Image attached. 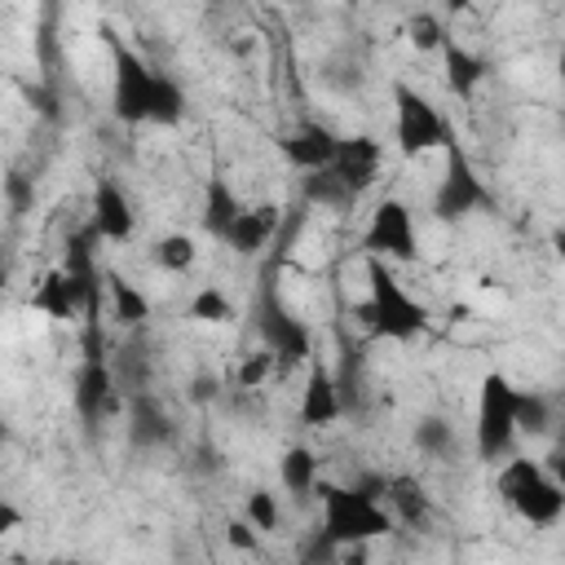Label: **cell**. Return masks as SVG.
Masks as SVG:
<instances>
[{
	"mask_svg": "<svg viewBox=\"0 0 565 565\" xmlns=\"http://www.w3.org/2000/svg\"><path fill=\"white\" fill-rule=\"evenodd\" d=\"M353 486L362 494H371V499H384L388 494V477H380V472H362V477H353Z\"/></svg>",
	"mask_w": 565,
	"mask_h": 565,
	"instance_id": "cell-33",
	"label": "cell"
},
{
	"mask_svg": "<svg viewBox=\"0 0 565 565\" xmlns=\"http://www.w3.org/2000/svg\"><path fill=\"white\" fill-rule=\"evenodd\" d=\"M278 358L265 349V353H252V358H243L238 362V388H260V380L269 375V366H274Z\"/></svg>",
	"mask_w": 565,
	"mask_h": 565,
	"instance_id": "cell-31",
	"label": "cell"
},
{
	"mask_svg": "<svg viewBox=\"0 0 565 565\" xmlns=\"http://www.w3.org/2000/svg\"><path fill=\"white\" fill-rule=\"evenodd\" d=\"M494 490L530 525H556L565 516V486L543 472V459H508L494 472Z\"/></svg>",
	"mask_w": 565,
	"mask_h": 565,
	"instance_id": "cell-4",
	"label": "cell"
},
{
	"mask_svg": "<svg viewBox=\"0 0 565 565\" xmlns=\"http://www.w3.org/2000/svg\"><path fill=\"white\" fill-rule=\"evenodd\" d=\"M477 207H490V190H486V181L477 177L472 159L450 141V146H446V172H441V181H437V190H433V221L459 225V221L472 216Z\"/></svg>",
	"mask_w": 565,
	"mask_h": 565,
	"instance_id": "cell-9",
	"label": "cell"
},
{
	"mask_svg": "<svg viewBox=\"0 0 565 565\" xmlns=\"http://www.w3.org/2000/svg\"><path fill=\"white\" fill-rule=\"evenodd\" d=\"M225 543L238 547V552H256V525H252L247 516L230 521V525H225Z\"/></svg>",
	"mask_w": 565,
	"mask_h": 565,
	"instance_id": "cell-32",
	"label": "cell"
},
{
	"mask_svg": "<svg viewBox=\"0 0 565 565\" xmlns=\"http://www.w3.org/2000/svg\"><path fill=\"white\" fill-rule=\"evenodd\" d=\"M22 521H26V516H22L9 499H0V539H4V534H13V530H22Z\"/></svg>",
	"mask_w": 565,
	"mask_h": 565,
	"instance_id": "cell-35",
	"label": "cell"
},
{
	"mask_svg": "<svg viewBox=\"0 0 565 565\" xmlns=\"http://www.w3.org/2000/svg\"><path fill=\"white\" fill-rule=\"evenodd\" d=\"M300 199L313 207H353L358 190L335 172V168H313L300 177Z\"/></svg>",
	"mask_w": 565,
	"mask_h": 565,
	"instance_id": "cell-20",
	"label": "cell"
},
{
	"mask_svg": "<svg viewBox=\"0 0 565 565\" xmlns=\"http://www.w3.org/2000/svg\"><path fill=\"white\" fill-rule=\"evenodd\" d=\"M102 44L110 49V115L124 128H141L154 124V97H159V75L115 26L102 22Z\"/></svg>",
	"mask_w": 565,
	"mask_h": 565,
	"instance_id": "cell-1",
	"label": "cell"
},
{
	"mask_svg": "<svg viewBox=\"0 0 565 565\" xmlns=\"http://www.w3.org/2000/svg\"><path fill=\"white\" fill-rule=\"evenodd\" d=\"M556 79H561V88H565V49L556 53Z\"/></svg>",
	"mask_w": 565,
	"mask_h": 565,
	"instance_id": "cell-39",
	"label": "cell"
},
{
	"mask_svg": "<svg viewBox=\"0 0 565 565\" xmlns=\"http://www.w3.org/2000/svg\"><path fill=\"white\" fill-rule=\"evenodd\" d=\"M274 225H278V207H274V203H256V207H243V212L234 216V225H230V234H225L221 243H225L234 256H256V252L269 243Z\"/></svg>",
	"mask_w": 565,
	"mask_h": 565,
	"instance_id": "cell-16",
	"label": "cell"
},
{
	"mask_svg": "<svg viewBox=\"0 0 565 565\" xmlns=\"http://www.w3.org/2000/svg\"><path fill=\"white\" fill-rule=\"evenodd\" d=\"M287 4H305V0H287Z\"/></svg>",
	"mask_w": 565,
	"mask_h": 565,
	"instance_id": "cell-41",
	"label": "cell"
},
{
	"mask_svg": "<svg viewBox=\"0 0 565 565\" xmlns=\"http://www.w3.org/2000/svg\"><path fill=\"white\" fill-rule=\"evenodd\" d=\"M93 300H97V291H93L88 282H79L66 265L49 269V274L35 282V291H31V309L44 313L49 322H71L75 313H88Z\"/></svg>",
	"mask_w": 565,
	"mask_h": 565,
	"instance_id": "cell-11",
	"label": "cell"
},
{
	"mask_svg": "<svg viewBox=\"0 0 565 565\" xmlns=\"http://www.w3.org/2000/svg\"><path fill=\"white\" fill-rule=\"evenodd\" d=\"M256 331H260L265 349L278 358V366L309 362V353H313V331L282 305L274 278L260 282V296H256Z\"/></svg>",
	"mask_w": 565,
	"mask_h": 565,
	"instance_id": "cell-8",
	"label": "cell"
},
{
	"mask_svg": "<svg viewBox=\"0 0 565 565\" xmlns=\"http://www.w3.org/2000/svg\"><path fill=\"white\" fill-rule=\"evenodd\" d=\"M318 499H322V539L331 547L371 543V539L388 534V525H393V516L380 508V499L362 494L358 486L318 481Z\"/></svg>",
	"mask_w": 565,
	"mask_h": 565,
	"instance_id": "cell-3",
	"label": "cell"
},
{
	"mask_svg": "<svg viewBox=\"0 0 565 565\" xmlns=\"http://www.w3.org/2000/svg\"><path fill=\"white\" fill-rule=\"evenodd\" d=\"M358 194L371 190L380 181V168H384V146L371 137V132H349L340 137V150H335V163H331Z\"/></svg>",
	"mask_w": 565,
	"mask_h": 565,
	"instance_id": "cell-15",
	"label": "cell"
},
{
	"mask_svg": "<svg viewBox=\"0 0 565 565\" xmlns=\"http://www.w3.org/2000/svg\"><path fill=\"white\" fill-rule=\"evenodd\" d=\"M406 40H411L415 53H441V44L450 40V31H446V22L437 13L419 9V13L406 18Z\"/></svg>",
	"mask_w": 565,
	"mask_h": 565,
	"instance_id": "cell-27",
	"label": "cell"
},
{
	"mask_svg": "<svg viewBox=\"0 0 565 565\" xmlns=\"http://www.w3.org/2000/svg\"><path fill=\"white\" fill-rule=\"evenodd\" d=\"M388 512L402 521V525H428V516H433V503H428V494H424V486L415 481V477H406V472H397V477H388Z\"/></svg>",
	"mask_w": 565,
	"mask_h": 565,
	"instance_id": "cell-23",
	"label": "cell"
},
{
	"mask_svg": "<svg viewBox=\"0 0 565 565\" xmlns=\"http://www.w3.org/2000/svg\"><path fill=\"white\" fill-rule=\"evenodd\" d=\"M543 472H547L556 486H565V446H556V450L543 455Z\"/></svg>",
	"mask_w": 565,
	"mask_h": 565,
	"instance_id": "cell-34",
	"label": "cell"
},
{
	"mask_svg": "<svg viewBox=\"0 0 565 565\" xmlns=\"http://www.w3.org/2000/svg\"><path fill=\"white\" fill-rule=\"evenodd\" d=\"M278 150H282V159H287L291 168H300V172H313V168H331V163H335L340 137H335L327 124L309 119V124H300L296 132H287V137L278 141Z\"/></svg>",
	"mask_w": 565,
	"mask_h": 565,
	"instance_id": "cell-14",
	"label": "cell"
},
{
	"mask_svg": "<svg viewBox=\"0 0 565 565\" xmlns=\"http://www.w3.org/2000/svg\"><path fill=\"white\" fill-rule=\"evenodd\" d=\"M516 384L503 371H486L477 384V424H472V446L481 463H494L512 450L516 441Z\"/></svg>",
	"mask_w": 565,
	"mask_h": 565,
	"instance_id": "cell-5",
	"label": "cell"
},
{
	"mask_svg": "<svg viewBox=\"0 0 565 565\" xmlns=\"http://www.w3.org/2000/svg\"><path fill=\"white\" fill-rule=\"evenodd\" d=\"M516 428L525 437H543L552 428V402L539 388H516Z\"/></svg>",
	"mask_w": 565,
	"mask_h": 565,
	"instance_id": "cell-26",
	"label": "cell"
},
{
	"mask_svg": "<svg viewBox=\"0 0 565 565\" xmlns=\"http://www.w3.org/2000/svg\"><path fill=\"white\" fill-rule=\"evenodd\" d=\"M446 9H450V13H459V9H468V0H446Z\"/></svg>",
	"mask_w": 565,
	"mask_h": 565,
	"instance_id": "cell-40",
	"label": "cell"
},
{
	"mask_svg": "<svg viewBox=\"0 0 565 565\" xmlns=\"http://www.w3.org/2000/svg\"><path fill=\"white\" fill-rule=\"evenodd\" d=\"M9 194H13V203L22 207V203H26V181H22V177H9Z\"/></svg>",
	"mask_w": 565,
	"mask_h": 565,
	"instance_id": "cell-38",
	"label": "cell"
},
{
	"mask_svg": "<svg viewBox=\"0 0 565 565\" xmlns=\"http://www.w3.org/2000/svg\"><path fill=\"white\" fill-rule=\"evenodd\" d=\"M128 437H132V446H141V450H150V446H163V441L172 437V424H168L163 406H159V402H154L150 393L132 397V415H128Z\"/></svg>",
	"mask_w": 565,
	"mask_h": 565,
	"instance_id": "cell-21",
	"label": "cell"
},
{
	"mask_svg": "<svg viewBox=\"0 0 565 565\" xmlns=\"http://www.w3.org/2000/svg\"><path fill=\"white\" fill-rule=\"evenodd\" d=\"M362 252L384 256L388 265H415L419 260V238H415V212L402 199H380L366 230H362Z\"/></svg>",
	"mask_w": 565,
	"mask_h": 565,
	"instance_id": "cell-10",
	"label": "cell"
},
{
	"mask_svg": "<svg viewBox=\"0 0 565 565\" xmlns=\"http://www.w3.org/2000/svg\"><path fill=\"white\" fill-rule=\"evenodd\" d=\"M366 282H371V296L362 305V322L371 335L411 344L428 331V309L402 287V278L388 269L384 256H366Z\"/></svg>",
	"mask_w": 565,
	"mask_h": 565,
	"instance_id": "cell-2",
	"label": "cell"
},
{
	"mask_svg": "<svg viewBox=\"0 0 565 565\" xmlns=\"http://www.w3.org/2000/svg\"><path fill=\"white\" fill-rule=\"evenodd\" d=\"M547 243H552V256H556V260H565V221L552 230V238H547Z\"/></svg>",
	"mask_w": 565,
	"mask_h": 565,
	"instance_id": "cell-37",
	"label": "cell"
},
{
	"mask_svg": "<svg viewBox=\"0 0 565 565\" xmlns=\"http://www.w3.org/2000/svg\"><path fill=\"white\" fill-rule=\"evenodd\" d=\"M216 375H199L194 384H190V402H207V397H216Z\"/></svg>",
	"mask_w": 565,
	"mask_h": 565,
	"instance_id": "cell-36",
	"label": "cell"
},
{
	"mask_svg": "<svg viewBox=\"0 0 565 565\" xmlns=\"http://www.w3.org/2000/svg\"><path fill=\"white\" fill-rule=\"evenodd\" d=\"M411 441H415L419 455H428V459H446V455L455 450V428H450L446 415H419Z\"/></svg>",
	"mask_w": 565,
	"mask_h": 565,
	"instance_id": "cell-24",
	"label": "cell"
},
{
	"mask_svg": "<svg viewBox=\"0 0 565 565\" xmlns=\"http://www.w3.org/2000/svg\"><path fill=\"white\" fill-rule=\"evenodd\" d=\"M344 4H358V0H344Z\"/></svg>",
	"mask_w": 565,
	"mask_h": 565,
	"instance_id": "cell-42",
	"label": "cell"
},
{
	"mask_svg": "<svg viewBox=\"0 0 565 565\" xmlns=\"http://www.w3.org/2000/svg\"><path fill=\"white\" fill-rule=\"evenodd\" d=\"M238 212H243V203H238L234 185H230L225 177H212V181L203 185V212H199V225H203V234H212V238H225Z\"/></svg>",
	"mask_w": 565,
	"mask_h": 565,
	"instance_id": "cell-18",
	"label": "cell"
},
{
	"mask_svg": "<svg viewBox=\"0 0 565 565\" xmlns=\"http://www.w3.org/2000/svg\"><path fill=\"white\" fill-rule=\"evenodd\" d=\"M185 119V88L172 75H159V97H154V124L172 128Z\"/></svg>",
	"mask_w": 565,
	"mask_h": 565,
	"instance_id": "cell-29",
	"label": "cell"
},
{
	"mask_svg": "<svg viewBox=\"0 0 565 565\" xmlns=\"http://www.w3.org/2000/svg\"><path fill=\"white\" fill-rule=\"evenodd\" d=\"M441 62H446V88H450L455 97H463V102L481 88V79H486V71H490V62H486L481 53H472V49H463V44H455V40L441 44Z\"/></svg>",
	"mask_w": 565,
	"mask_h": 565,
	"instance_id": "cell-17",
	"label": "cell"
},
{
	"mask_svg": "<svg viewBox=\"0 0 565 565\" xmlns=\"http://www.w3.org/2000/svg\"><path fill=\"white\" fill-rule=\"evenodd\" d=\"M243 516H247L256 530H278V494L265 490V486H256V490L247 494V503H243Z\"/></svg>",
	"mask_w": 565,
	"mask_h": 565,
	"instance_id": "cell-30",
	"label": "cell"
},
{
	"mask_svg": "<svg viewBox=\"0 0 565 565\" xmlns=\"http://www.w3.org/2000/svg\"><path fill=\"white\" fill-rule=\"evenodd\" d=\"M340 415H344L340 380H335L322 362H309V375H305V388H300V424H309V428H331Z\"/></svg>",
	"mask_w": 565,
	"mask_h": 565,
	"instance_id": "cell-13",
	"label": "cell"
},
{
	"mask_svg": "<svg viewBox=\"0 0 565 565\" xmlns=\"http://www.w3.org/2000/svg\"><path fill=\"white\" fill-rule=\"evenodd\" d=\"M278 481H282V490L291 499H309L318 490V481H322L318 477V455L309 446H287L282 459H278Z\"/></svg>",
	"mask_w": 565,
	"mask_h": 565,
	"instance_id": "cell-22",
	"label": "cell"
},
{
	"mask_svg": "<svg viewBox=\"0 0 565 565\" xmlns=\"http://www.w3.org/2000/svg\"><path fill=\"white\" fill-rule=\"evenodd\" d=\"M150 256H154V265H159L163 274H185V269L199 260V247H194L190 234L172 230V234H163V238L150 247Z\"/></svg>",
	"mask_w": 565,
	"mask_h": 565,
	"instance_id": "cell-25",
	"label": "cell"
},
{
	"mask_svg": "<svg viewBox=\"0 0 565 565\" xmlns=\"http://www.w3.org/2000/svg\"><path fill=\"white\" fill-rule=\"evenodd\" d=\"M71 402L79 411L84 424H97L102 415L115 411V371L106 362V344H102V327H97V300L88 305V327H84V358L71 384Z\"/></svg>",
	"mask_w": 565,
	"mask_h": 565,
	"instance_id": "cell-7",
	"label": "cell"
},
{
	"mask_svg": "<svg viewBox=\"0 0 565 565\" xmlns=\"http://www.w3.org/2000/svg\"><path fill=\"white\" fill-rule=\"evenodd\" d=\"M88 212H93L88 225H93L106 243H124V238H132V230H137V212H132L124 185L110 181V177H102V181L93 185V207H88Z\"/></svg>",
	"mask_w": 565,
	"mask_h": 565,
	"instance_id": "cell-12",
	"label": "cell"
},
{
	"mask_svg": "<svg viewBox=\"0 0 565 565\" xmlns=\"http://www.w3.org/2000/svg\"><path fill=\"white\" fill-rule=\"evenodd\" d=\"M185 313H190V322H212V327L234 322V305H230V296L221 287H199L190 296V309Z\"/></svg>",
	"mask_w": 565,
	"mask_h": 565,
	"instance_id": "cell-28",
	"label": "cell"
},
{
	"mask_svg": "<svg viewBox=\"0 0 565 565\" xmlns=\"http://www.w3.org/2000/svg\"><path fill=\"white\" fill-rule=\"evenodd\" d=\"M102 282H106V296H110V318H115L119 327H146V318H150V296H146L137 282H128L119 269H106Z\"/></svg>",
	"mask_w": 565,
	"mask_h": 565,
	"instance_id": "cell-19",
	"label": "cell"
},
{
	"mask_svg": "<svg viewBox=\"0 0 565 565\" xmlns=\"http://www.w3.org/2000/svg\"><path fill=\"white\" fill-rule=\"evenodd\" d=\"M388 93H393V141H397L402 159H419L437 146H450V124L419 88L393 79Z\"/></svg>",
	"mask_w": 565,
	"mask_h": 565,
	"instance_id": "cell-6",
	"label": "cell"
}]
</instances>
